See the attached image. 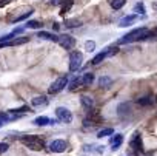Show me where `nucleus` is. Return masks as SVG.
Returning <instances> with one entry per match:
<instances>
[{
  "label": "nucleus",
  "instance_id": "nucleus-24",
  "mask_svg": "<svg viewBox=\"0 0 157 156\" xmlns=\"http://www.w3.org/2000/svg\"><path fill=\"white\" fill-rule=\"evenodd\" d=\"M140 105H151L152 104V98H142V99H139L137 101Z\"/></svg>",
  "mask_w": 157,
  "mask_h": 156
},
{
  "label": "nucleus",
  "instance_id": "nucleus-21",
  "mask_svg": "<svg viewBox=\"0 0 157 156\" xmlns=\"http://www.w3.org/2000/svg\"><path fill=\"white\" fill-rule=\"evenodd\" d=\"M40 26H42V23L37 22V20H29V22L25 25V28H40Z\"/></svg>",
  "mask_w": 157,
  "mask_h": 156
},
{
  "label": "nucleus",
  "instance_id": "nucleus-5",
  "mask_svg": "<svg viewBox=\"0 0 157 156\" xmlns=\"http://www.w3.org/2000/svg\"><path fill=\"white\" fill-rule=\"evenodd\" d=\"M83 62V54L80 51H72L69 54V71H78Z\"/></svg>",
  "mask_w": 157,
  "mask_h": 156
},
{
  "label": "nucleus",
  "instance_id": "nucleus-29",
  "mask_svg": "<svg viewBox=\"0 0 157 156\" xmlns=\"http://www.w3.org/2000/svg\"><path fill=\"white\" fill-rule=\"evenodd\" d=\"M8 2H6V0H0V6H5Z\"/></svg>",
  "mask_w": 157,
  "mask_h": 156
},
{
  "label": "nucleus",
  "instance_id": "nucleus-18",
  "mask_svg": "<svg viewBox=\"0 0 157 156\" xmlns=\"http://www.w3.org/2000/svg\"><path fill=\"white\" fill-rule=\"evenodd\" d=\"M114 133V130L113 128H103V130H100L99 133H97V138H103V136H111Z\"/></svg>",
  "mask_w": 157,
  "mask_h": 156
},
{
  "label": "nucleus",
  "instance_id": "nucleus-32",
  "mask_svg": "<svg viewBox=\"0 0 157 156\" xmlns=\"http://www.w3.org/2000/svg\"><path fill=\"white\" fill-rule=\"evenodd\" d=\"M155 101H157V94H155Z\"/></svg>",
  "mask_w": 157,
  "mask_h": 156
},
{
  "label": "nucleus",
  "instance_id": "nucleus-3",
  "mask_svg": "<svg viewBox=\"0 0 157 156\" xmlns=\"http://www.w3.org/2000/svg\"><path fill=\"white\" fill-rule=\"evenodd\" d=\"M94 82V74L93 73H85L82 74L80 77H75V79L71 82V90H77L80 87H90L91 84Z\"/></svg>",
  "mask_w": 157,
  "mask_h": 156
},
{
  "label": "nucleus",
  "instance_id": "nucleus-7",
  "mask_svg": "<svg viewBox=\"0 0 157 156\" xmlns=\"http://www.w3.org/2000/svg\"><path fill=\"white\" fill-rule=\"evenodd\" d=\"M56 116H57V121H60V122H65V124L72 122V113L65 107H57L56 108Z\"/></svg>",
  "mask_w": 157,
  "mask_h": 156
},
{
  "label": "nucleus",
  "instance_id": "nucleus-10",
  "mask_svg": "<svg viewBox=\"0 0 157 156\" xmlns=\"http://www.w3.org/2000/svg\"><path fill=\"white\" fill-rule=\"evenodd\" d=\"M129 147L132 150H136V151H142V139H140V134L137 131L132 134V138L129 141Z\"/></svg>",
  "mask_w": 157,
  "mask_h": 156
},
{
  "label": "nucleus",
  "instance_id": "nucleus-6",
  "mask_svg": "<svg viewBox=\"0 0 157 156\" xmlns=\"http://www.w3.org/2000/svg\"><path fill=\"white\" fill-rule=\"evenodd\" d=\"M66 85H68V76H60V77H57V79L51 84V87H49V93H51V94L60 93Z\"/></svg>",
  "mask_w": 157,
  "mask_h": 156
},
{
  "label": "nucleus",
  "instance_id": "nucleus-26",
  "mask_svg": "<svg viewBox=\"0 0 157 156\" xmlns=\"http://www.w3.org/2000/svg\"><path fill=\"white\" fill-rule=\"evenodd\" d=\"M8 148H10V145L6 142H0V153H5Z\"/></svg>",
  "mask_w": 157,
  "mask_h": 156
},
{
  "label": "nucleus",
  "instance_id": "nucleus-19",
  "mask_svg": "<svg viewBox=\"0 0 157 156\" xmlns=\"http://www.w3.org/2000/svg\"><path fill=\"white\" fill-rule=\"evenodd\" d=\"M111 82H113V81L109 79V77H106V76L99 79V85H100V87H108V85H111Z\"/></svg>",
  "mask_w": 157,
  "mask_h": 156
},
{
  "label": "nucleus",
  "instance_id": "nucleus-14",
  "mask_svg": "<svg viewBox=\"0 0 157 156\" xmlns=\"http://www.w3.org/2000/svg\"><path fill=\"white\" fill-rule=\"evenodd\" d=\"M37 37H40V39H46V40H51V42H59V36L51 34V33H48V31H40V33L37 34Z\"/></svg>",
  "mask_w": 157,
  "mask_h": 156
},
{
  "label": "nucleus",
  "instance_id": "nucleus-12",
  "mask_svg": "<svg viewBox=\"0 0 157 156\" xmlns=\"http://www.w3.org/2000/svg\"><path fill=\"white\" fill-rule=\"evenodd\" d=\"M137 20V16L136 14H129V16H125L120 22H119V26L120 28H126V26H129V25H132L134 22Z\"/></svg>",
  "mask_w": 157,
  "mask_h": 156
},
{
  "label": "nucleus",
  "instance_id": "nucleus-11",
  "mask_svg": "<svg viewBox=\"0 0 157 156\" xmlns=\"http://www.w3.org/2000/svg\"><path fill=\"white\" fill-rule=\"evenodd\" d=\"M33 124L39 125V127H45V125H54V124H57V121H52V119H49L46 116H39V118H36L33 121Z\"/></svg>",
  "mask_w": 157,
  "mask_h": 156
},
{
  "label": "nucleus",
  "instance_id": "nucleus-16",
  "mask_svg": "<svg viewBox=\"0 0 157 156\" xmlns=\"http://www.w3.org/2000/svg\"><path fill=\"white\" fill-rule=\"evenodd\" d=\"M31 104H33L34 107H40V105H46V104H48V99H46L45 96H37V98H34V99L31 101Z\"/></svg>",
  "mask_w": 157,
  "mask_h": 156
},
{
  "label": "nucleus",
  "instance_id": "nucleus-13",
  "mask_svg": "<svg viewBox=\"0 0 157 156\" xmlns=\"http://www.w3.org/2000/svg\"><path fill=\"white\" fill-rule=\"evenodd\" d=\"M122 142H123V134L117 133L116 136H113L111 138V147H113V150H117L122 145Z\"/></svg>",
  "mask_w": 157,
  "mask_h": 156
},
{
  "label": "nucleus",
  "instance_id": "nucleus-4",
  "mask_svg": "<svg viewBox=\"0 0 157 156\" xmlns=\"http://www.w3.org/2000/svg\"><path fill=\"white\" fill-rule=\"evenodd\" d=\"M119 51V48L117 46H108V48H105L103 51H100L93 60H91V63L93 65H99L100 62H103L105 59H108V57H111V56H114L116 53Z\"/></svg>",
  "mask_w": 157,
  "mask_h": 156
},
{
  "label": "nucleus",
  "instance_id": "nucleus-27",
  "mask_svg": "<svg viewBox=\"0 0 157 156\" xmlns=\"http://www.w3.org/2000/svg\"><path fill=\"white\" fill-rule=\"evenodd\" d=\"M60 3H63V0H51V5H54V6H57Z\"/></svg>",
  "mask_w": 157,
  "mask_h": 156
},
{
  "label": "nucleus",
  "instance_id": "nucleus-22",
  "mask_svg": "<svg viewBox=\"0 0 157 156\" xmlns=\"http://www.w3.org/2000/svg\"><path fill=\"white\" fill-rule=\"evenodd\" d=\"M80 25H82L80 20H66V26H69V28H77Z\"/></svg>",
  "mask_w": 157,
  "mask_h": 156
},
{
  "label": "nucleus",
  "instance_id": "nucleus-8",
  "mask_svg": "<svg viewBox=\"0 0 157 156\" xmlns=\"http://www.w3.org/2000/svg\"><path fill=\"white\" fill-rule=\"evenodd\" d=\"M59 45H60L62 48H65V50H71V48H74V45H75V39H74L72 36L62 34V36H59Z\"/></svg>",
  "mask_w": 157,
  "mask_h": 156
},
{
  "label": "nucleus",
  "instance_id": "nucleus-28",
  "mask_svg": "<svg viewBox=\"0 0 157 156\" xmlns=\"http://www.w3.org/2000/svg\"><path fill=\"white\" fill-rule=\"evenodd\" d=\"M151 36H154V37L157 39V28H155L154 31H149V36H148V37H151Z\"/></svg>",
  "mask_w": 157,
  "mask_h": 156
},
{
  "label": "nucleus",
  "instance_id": "nucleus-2",
  "mask_svg": "<svg viewBox=\"0 0 157 156\" xmlns=\"http://www.w3.org/2000/svg\"><path fill=\"white\" fill-rule=\"evenodd\" d=\"M20 141H22V144H25L28 148H31V150H34V151H39V150H42V148L45 147L43 139H42V138H39V136H36V134L22 136V138H20Z\"/></svg>",
  "mask_w": 157,
  "mask_h": 156
},
{
  "label": "nucleus",
  "instance_id": "nucleus-31",
  "mask_svg": "<svg viewBox=\"0 0 157 156\" xmlns=\"http://www.w3.org/2000/svg\"><path fill=\"white\" fill-rule=\"evenodd\" d=\"M6 2H13V0H6Z\"/></svg>",
  "mask_w": 157,
  "mask_h": 156
},
{
  "label": "nucleus",
  "instance_id": "nucleus-23",
  "mask_svg": "<svg viewBox=\"0 0 157 156\" xmlns=\"http://www.w3.org/2000/svg\"><path fill=\"white\" fill-rule=\"evenodd\" d=\"M85 48H86V51H94V48H96V42H93V40H88V42H85Z\"/></svg>",
  "mask_w": 157,
  "mask_h": 156
},
{
  "label": "nucleus",
  "instance_id": "nucleus-15",
  "mask_svg": "<svg viewBox=\"0 0 157 156\" xmlns=\"http://www.w3.org/2000/svg\"><path fill=\"white\" fill-rule=\"evenodd\" d=\"M82 107L85 108V110H91L93 107H94V99L93 98H90V96H82Z\"/></svg>",
  "mask_w": 157,
  "mask_h": 156
},
{
  "label": "nucleus",
  "instance_id": "nucleus-1",
  "mask_svg": "<svg viewBox=\"0 0 157 156\" xmlns=\"http://www.w3.org/2000/svg\"><path fill=\"white\" fill-rule=\"evenodd\" d=\"M149 36V30L142 26V28H136L132 31H129L128 34H125L122 39H119V45H123V43H132V42H137V40H143Z\"/></svg>",
  "mask_w": 157,
  "mask_h": 156
},
{
  "label": "nucleus",
  "instance_id": "nucleus-20",
  "mask_svg": "<svg viewBox=\"0 0 157 156\" xmlns=\"http://www.w3.org/2000/svg\"><path fill=\"white\" fill-rule=\"evenodd\" d=\"M72 6V0H63V6H62V14H65L66 11H69V8Z\"/></svg>",
  "mask_w": 157,
  "mask_h": 156
},
{
  "label": "nucleus",
  "instance_id": "nucleus-30",
  "mask_svg": "<svg viewBox=\"0 0 157 156\" xmlns=\"http://www.w3.org/2000/svg\"><path fill=\"white\" fill-rule=\"evenodd\" d=\"M3 124H5V122H2V121H0V127H2V125H3Z\"/></svg>",
  "mask_w": 157,
  "mask_h": 156
},
{
  "label": "nucleus",
  "instance_id": "nucleus-25",
  "mask_svg": "<svg viewBox=\"0 0 157 156\" xmlns=\"http://www.w3.org/2000/svg\"><path fill=\"white\" fill-rule=\"evenodd\" d=\"M134 11H136V13H142V14H143V13H145V6H143V3H137V5L134 6Z\"/></svg>",
  "mask_w": 157,
  "mask_h": 156
},
{
  "label": "nucleus",
  "instance_id": "nucleus-17",
  "mask_svg": "<svg viewBox=\"0 0 157 156\" xmlns=\"http://www.w3.org/2000/svg\"><path fill=\"white\" fill-rule=\"evenodd\" d=\"M125 3H126V0H111V6H113L114 10H120V8H123Z\"/></svg>",
  "mask_w": 157,
  "mask_h": 156
},
{
  "label": "nucleus",
  "instance_id": "nucleus-9",
  "mask_svg": "<svg viewBox=\"0 0 157 156\" xmlns=\"http://www.w3.org/2000/svg\"><path fill=\"white\" fill-rule=\"evenodd\" d=\"M66 142L63 141V139H56V141H52L51 144H49V150L52 151V153H63L65 150H66Z\"/></svg>",
  "mask_w": 157,
  "mask_h": 156
}]
</instances>
